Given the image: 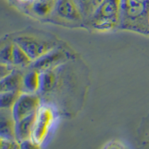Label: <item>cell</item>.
Returning <instances> with one entry per match:
<instances>
[{
    "instance_id": "1",
    "label": "cell",
    "mask_w": 149,
    "mask_h": 149,
    "mask_svg": "<svg viewBox=\"0 0 149 149\" xmlns=\"http://www.w3.org/2000/svg\"><path fill=\"white\" fill-rule=\"evenodd\" d=\"M15 43L20 46L32 61H36L54 49V43L31 36L17 37Z\"/></svg>"
},
{
    "instance_id": "2",
    "label": "cell",
    "mask_w": 149,
    "mask_h": 149,
    "mask_svg": "<svg viewBox=\"0 0 149 149\" xmlns=\"http://www.w3.org/2000/svg\"><path fill=\"white\" fill-rule=\"evenodd\" d=\"M121 0H105L94 13L95 24L99 28H107L114 25L119 16Z\"/></svg>"
},
{
    "instance_id": "3",
    "label": "cell",
    "mask_w": 149,
    "mask_h": 149,
    "mask_svg": "<svg viewBox=\"0 0 149 149\" xmlns=\"http://www.w3.org/2000/svg\"><path fill=\"white\" fill-rule=\"evenodd\" d=\"M40 100L36 95L31 94H22L12 107V117L14 123L20 119L37 112Z\"/></svg>"
},
{
    "instance_id": "4",
    "label": "cell",
    "mask_w": 149,
    "mask_h": 149,
    "mask_svg": "<svg viewBox=\"0 0 149 149\" xmlns=\"http://www.w3.org/2000/svg\"><path fill=\"white\" fill-rule=\"evenodd\" d=\"M55 10L60 17L77 21L81 19L82 13L75 0H56Z\"/></svg>"
},
{
    "instance_id": "5",
    "label": "cell",
    "mask_w": 149,
    "mask_h": 149,
    "mask_svg": "<svg viewBox=\"0 0 149 149\" xmlns=\"http://www.w3.org/2000/svg\"><path fill=\"white\" fill-rule=\"evenodd\" d=\"M64 54V52L61 50L52 49V51L33 61L31 66L37 71H45L63 60Z\"/></svg>"
},
{
    "instance_id": "6",
    "label": "cell",
    "mask_w": 149,
    "mask_h": 149,
    "mask_svg": "<svg viewBox=\"0 0 149 149\" xmlns=\"http://www.w3.org/2000/svg\"><path fill=\"white\" fill-rule=\"evenodd\" d=\"M37 112L31 114L15 123L14 134L17 140L22 142L30 139L37 119Z\"/></svg>"
},
{
    "instance_id": "7",
    "label": "cell",
    "mask_w": 149,
    "mask_h": 149,
    "mask_svg": "<svg viewBox=\"0 0 149 149\" xmlns=\"http://www.w3.org/2000/svg\"><path fill=\"white\" fill-rule=\"evenodd\" d=\"M22 78L19 73L11 72L3 78H1V93L18 91L22 85Z\"/></svg>"
},
{
    "instance_id": "8",
    "label": "cell",
    "mask_w": 149,
    "mask_h": 149,
    "mask_svg": "<svg viewBox=\"0 0 149 149\" xmlns=\"http://www.w3.org/2000/svg\"><path fill=\"white\" fill-rule=\"evenodd\" d=\"M56 82V76L53 72L47 70L40 73V88L42 93L52 90Z\"/></svg>"
},
{
    "instance_id": "9",
    "label": "cell",
    "mask_w": 149,
    "mask_h": 149,
    "mask_svg": "<svg viewBox=\"0 0 149 149\" xmlns=\"http://www.w3.org/2000/svg\"><path fill=\"white\" fill-rule=\"evenodd\" d=\"M22 86L29 93H34L40 88V73L37 71L26 74L22 79Z\"/></svg>"
},
{
    "instance_id": "10",
    "label": "cell",
    "mask_w": 149,
    "mask_h": 149,
    "mask_svg": "<svg viewBox=\"0 0 149 149\" xmlns=\"http://www.w3.org/2000/svg\"><path fill=\"white\" fill-rule=\"evenodd\" d=\"M31 60L23 49L17 43H14V54H13V63L19 66H28L31 63Z\"/></svg>"
},
{
    "instance_id": "11",
    "label": "cell",
    "mask_w": 149,
    "mask_h": 149,
    "mask_svg": "<svg viewBox=\"0 0 149 149\" xmlns=\"http://www.w3.org/2000/svg\"><path fill=\"white\" fill-rule=\"evenodd\" d=\"M54 1L50 0H34L32 5L33 10L40 16H45L51 11Z\"/></svg>"
},
{
    "instance_id": "12",
    "label": "cell",
    "mask_w": 149,
    "mask_h": 149,
    "mask_svg": "<svg viewBox=\"0 0 149 149\" xmlns=\"http://www.w3.org/2000/svg\"><path fill=\"white\" fill-rule=\"evenodd\" d=\"M19 97L18 91L4 92L1 93L0 106L2 108H12Z\"/></svg>"
},
{
    "instance_id": "13",
    "label": "cell",
    "mask_w": 149,
    "mask_h": 149,
    "mask_svg": "<svg viewBox=\"0 0 149 149\" xmlns=\"http://www.w3.org/2000/svg\"><path fill=\"white\" fill-rule=\"evenodd\" d=\"M13 54H14V44L5 46L1 50L0 58L2 63L10 64L13 63Z\"/></svg>"
},
{
    "instance_id": "14",
    "label": "cell",
    "mask_w": 149,
    "mask_h": 149,
    "mask_svg": "<svg viewBox=\"0 0 149 149\" xmlns=\"http://www.w3.org/2000/svg\"><path fill=\"white\" fill-rule=\"evenodd\" d=\"M75 2L82 14H94V9L93 6V0H75Z\"/></svg>"
},
{
    "instance_id": "15",
    "label": "cell",
    "mask_w": 149,
    "mask_h": 149,
    "mask_svg": "<svg viewBox=\"0 0 149 149\" xmlns=\"http://www.w3.org/2000/svg\"><path fill=\"white\" fill-rule=\"evenodd\" d=\"M37 143L31 141L30 139H26L20 142V148H36Z\"/></svg>"
},
{
    "instance_id": "16",
    "label": "cell",
    "mask_w": 149,
    "mask_h": 149,
    "mask_svg": "<svg viewBox=\"0 0 149 149\" xmlns=\"http://www.w3.org/2000/svg\"><path fill=\"white\" fill-rule=\"evenodd\" d=\"M105 2V0H93V9H94V13H95V10L100 7L101 5Z\"/></svg>"
},
{
    "instance_id": "17",
    "label": "cell",
    "mask_w": 149,
    "mask_h": 149,
    "mask_svg": "<svg viewBox=\"0 0 149 149\" xmlns=\"http://www.w3.org/2000/svg\"><path fill=\"white\" fill-rule=\"evenodd\" d=\"M20 1H22V2H28V1H30V0H20Z\"/></svg>"
}]
</instances>
